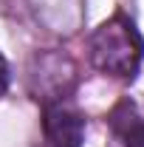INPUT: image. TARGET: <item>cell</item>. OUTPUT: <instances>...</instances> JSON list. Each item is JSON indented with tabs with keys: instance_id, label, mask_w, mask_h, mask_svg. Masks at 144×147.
I'll list each match as a JSON object with an SVG mask.
<instances>
[{
	"instance_id": "obj_2",
	"label": "cell",
	"mask_w": 144,
	"mask_h": 147,
	"mask_svg": "<svg viewBox=\"0 0 144 147\" xmlns=\"http://www.w3.org/2000/svg\"><path fill=\"white\" fill-rule=\"evenodd\" d=\"M42 127H45V139L51 142V147H79L85 139V119L76 110L62 108V105L45 110Z\"/></svg>"
},
{
	"instance_id": "obj_4",
	"label": "cell",
	"mask_w": 144,
	"mask_h": 147,
	"mask_svg": "<svg viewBox=\"0 0 144 147\" xmlns=\"http://www.w3.org/2000/svg\"><path fill=\"white\" fill-rule=\"evenodd\" d=\"M6 85H9V65H6V59L0 54V93L6 91Z\"/></svg>"
},
{
	"instance_id": "obj_1",
	"label": "cell",
	"mask_w": 144,
	"mask_h": 147,
	"mask_svg": "<svg viewBox=\"0 0 144 147\" xmlns=\"http://www.w3.org/2000/svg\"><path fill=\"white\" fill-rule=\"evenodd\" d=\"M141 57L144 40L124 14H116L113 20L102 23L90 37V59L99 71L110 76H136Z\"/></svg>"
},
{
	"instance_id": "obj_3",
	"label": "cell",
	"mask_w": 144,
	"mask_h": 147,
	"mask_svg": "<svg viewBox=\"0 0 144 147\" xmlns=\"http://www.w3.org/2000/svg\"><path fill=\"white\" fill-rule=\"evenodd\" d=\"M122 136H124V144H127V147H144V122L130 125Z\"/></svg>"
}]
</instances>
